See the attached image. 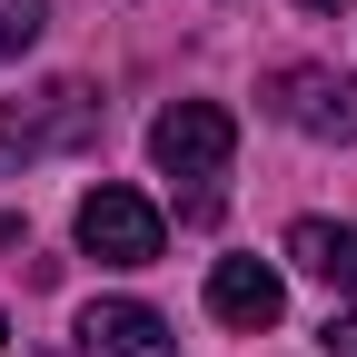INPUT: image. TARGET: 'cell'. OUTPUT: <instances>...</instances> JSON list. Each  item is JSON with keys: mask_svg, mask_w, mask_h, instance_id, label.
<instances>
[{"mask_svg": "<svg viewBox=\"0 0 357 357\" xmlns=\"http://www.w3.org/2000/svg\"><path fill=\"white\" fill-rule=\"evenodd\" d=\"M89 139H100V100H89L79 79L30 89L20 109L0 100V178H10V169H40V159H60V149H89Z\"/></svg>", "mask_w": 357, "mask_h": 357, "instance_id": "1", "label": "cell"}, {"mask_svg": "<svg viewBox=\"0 0 357 357\" xmlns=\"http://www.w3.org/2000/svg\"><path fill=\"white\" fill-rule=\"evenodd\" d=\"M70 229H79V248L100 258V268H149V258L169 248V218H159L139 189H119V178H100V189L79 199Z\"/></svg>", "mask_w": 357, "mask_h": 357, "instance_id": "2", "label": "cell"}, {"mask_svg": "<svg viewBox=\"0 0 357 357\" xmlns=\"http://www.w3.org/2000/svg\"><path fill=\"white\" fill-rule=\"evenodd\" d=\"M229 149H238V119L218 109V100H169L149 119V159L169 178H199V189H208V178L229 169Z\"/></svg>", "mask_w": 357, "mask_h": 357, "instance_id": "3", "label": "cell"}, {"mask_svg": "<svg viewBox=\"0 0 357 357\" xmlns=\"http://www.w3.org/2000/svg\"><path fill=\"white\" fill-rule=\"evenodd\" d=\"M268 109L288 129H307V139H357V79H337V70H278Z\"/></svg>", "mask_w": 357, "mask_h": 357, "instance_id": "4", "label": "cell"}, {"mask_svg": "<svg viewBox=\"0 0 357 357\" xmlns=\"http://www.w3.org/2000/svg\"><path fill=\"white\" fill-rule=\"evenodd\" d=\"M278 307H288V278H278L268 258H218V268H208V318H218V328L258 337V328H278Z\"/></svg>", "mask_w": 357, "mask_h": 357, "instance_id": "5", "label": "cell"}, {"mask_svg": "<svg viewBox=\"0 0 357 357\" xmlns=\"http://www.w3.org/2000/svg\"><path fill=\"white\" fill-rule=\"evenodd\" d=\"M79 357H178V337L139 298H89L79 307Z\"/></svg>", "mask_w": 357, "mask_h": 357, "instance_id": "6", "label": "cell"}, {"mask_svg": "<svg viewBox=\"0 0 357 357\" xmlns=\"http://www.w3.org/2000/svg\"><path fill=\"white\" fill-rule=\"evenodd\" d=\"M347 248H357V229H337V218H298L288 229V268H307L328 288H347Z\"/></svg>", "mask_w": 357, "mask_h": 357, "instance_id": "7", "label": "cell"}, {"mask_svg": "<svg viewBox=\"0 0 357 357\" xmlns=\"http://www.w3.org/2000/svg\"><path fill=\"white\" fill-rule=\"evenodd\" d=\"M40 20H50V0H0V60H20L40 40Z\"/></svg>", "mask_w": 357, "mask_h": 357, "instance_id": "8", "label": "cell"}, {"mask_svg": "<svg viewBox=\"0 0 357 357\" xmlns=\"http://www.w3.org/2000/svg\"><path fill=\"white\" fill-rule=\"evenodd\" d=\"M318 347H328V357H357V307H337V318L318 328Z\"/></svg>", "mask_w": 357, "mask_h": 357, "instance_id": "9", "label": "cell"}, {"mask_svg": "<svg viewBox=\"0 0 357 357\" xmlns=\"http://www.w3.org/2000/svg\"><path fill=\"white\" fill-rule=\"evenodd\" d=\"M298 10H347V0H298Z\"/></svg>", "mask_w": 357, "mask_h": 357, "instance_id": "10", "label": "cell"}, {"mask_svg": "<svg viewBox=\"0 0 357 357\" xmlns=\"http://www.w3.org/2000/svg\"><path fill=\"white\" fill-rule=\"evenodd\" d=\"M347 288H357V248H347Z\"/></svg>", "mask_w": 357, "mask_h": 357, "instance_id": "11", "label": "cell"}, {"mask_svg": "<svg viewBox=\"0 0 357 357\" xmlns=\"http://www.w3.org/2000/svg\"><path fill=\"white\" fill-rule=\"evenodd\" d=\"M0 347H10V318H0Z\"/></svg>", "mask_w": 357, "mask_h": 357, "instance_id": "12", "label": "cell"}]
</instances>
